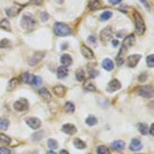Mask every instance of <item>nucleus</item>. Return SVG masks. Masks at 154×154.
Wrapping results in <instances>:
<instances>
[{
    "label": "nucleus",
    "mask_w": 154,
    "mask_h": 154,
    "mask_svg": "<svg viewBox=\"0 0 154 154\" xmlns=\"http://www.w3.org/2000/svg\"><path fill=\"white\" fill-rule=\"evenodd\" d=\"M84 89L88 91H95L96 86L91 82H85V84H84Z\"/></svg>",
    "instance_id": "39"
},
{
    "label": "nucleus",
    "mask_w": 154,
    "mask_h": 154,
    "mask_svg": "<svg viewBox=\"0 0 154 154\" xmlns=\"http://www.w3.org/2000/svg\"><path fill=\"white\" fill-rule=\"evenodd\" d=\"M48 148L51 149V150H56V149H58L59 147V144L58 142H57L56 140H54V139H49V140L48 141Z\"/></svg>",
    "instance_id": "29"
},
{
    "label": "nucleus",
    "mask_w": 154,
    "mask_h": 154,
    "mask_svg": "<svg viewBox=\"0 0 154 154\" xmlns=\"http://www.w3.org/2000/svg\"><path fill=\"white\" fill-rule=\"evenodd\" d=\"M134 20H135V26H136L137 34L142 35V34H144V32H145V30H146L145 22H144L142 16H141L139 12L136 11L135 14H134Z\"/></svg>",
    "instance_id": "3"
},
{
    "label": "nucleus",
    "mask_w": 154,
    "mask_h": 154,
    "mask_svg": "<svg viewBox=\"0 0 154 154\" xmlns=\"http://www.w3.org/2000/svg\"><path fill=\"white\" fill-rule=\"evenodd\" d=\"M44 56H45V53H44V51H36V53L32 56V58L29 60V64L31 66L37 65V64L44 58Z\"/></svg>",
    "instance_id": "9"
},
{
    "label": "nucleus",
    "mask_w": 154,
    "mask_h": 154,
    "mask_svg": "<svg viewBox=\"0 0 154 154\" xmlns=\"http://www.w3.org/2000/svg\"><path fill=\"white\" fill-rule=\"evenodd\" d=\"M21 11V7H18V6H14V7H11V8H6L5 9V12L8 17H16L19 12Z\"/></svg>",
    "instance_id": "22"
},
{
    "label": "nucleus",
    "mask_w": 154,
    "mask_h": 154,
    "mask_svg": "<svg viewBox=\"0 0 154 154\" xmlns=\"http://www.w3.org/2000/svg\"><path fill=\"white\" fill-rule=\"evenodd\" d=\"M135 36H134V34H130L128 36L125 37V42H123V46L126 48H131V46L134 45V43H135Z\"/></svg>",
    "instance_id": "20"
},
{
    "label": "nucleus",
    "mask_w": 154,
    "mask_h": 154,
    "mask_svg": "<svg viewBox=\"0 0 154 154\" xmlns=\"http://www.w3.org/2000/svg\"><path fill=\"white\" fill-rule=\"evenodd\" d=\"M61 63H62V65L65 66V67L72 65V58H71L70 54H62V57H61Z\"/></svg>",
    "instance_id": "19"
},
{
    "label": "nucleus",
    "mask_w": 154,
    "mask_h": 154,
    "mask_svg": "<svg viewBox=\"0 0 154 154\" xmlns=\"http://www.w3.org/2000/svg\"><path fill=\"white\" fill-rule=\"evenodd\" d=\"M112 45L114 48H116L117 45H119V41L118 40H112Z\"/></svg>",
    "instance_id": "48"
},
{
    "label": "nucleus",
    "mask_w": 154,
    "mask_h": 154,
    "mask_svg": "<svg viewBox=\"0 0 154 154\" xmlns=\"http://www.w3.org/2000/svg\"><path fill=\"white\" fill-rule=\"evenodd\" d=\"M141 58H142L141 54H131L126 59V65H128V67H130V68H134V67L138 65Z\"/></svg>",
    "instance_id": "7"
},
{
    "label": "nucleus",
    "mask_w": 154,
    "mask_h": 154,
    "mask_svg": "<svg viewBox=\"0 0 154 154\" xmlns=\"http://www.w3.org/2000/svg\"><path fill=\"white\" fill-rule=\"evenodd\" d=\"M138 128L140 131V133L142 134L143 136H146L148 134V126L146 123H139L138 125Z\"/></svg>",
    "instance_id": "30"
},
{
    "label": "nucleus",
    "mask_w": 154,
    "mask_h": 154,
    "mask_svg": "<svg viewBox=\"0 0 154 154\" xmlns=\"http://www.w3.org/2000/svg\"><path fill=\"white\" fill-rule=\"evenodd\" d=\"M68 73H69V70L65 66H60L58 68V70H57V75H58L60 79L65 78V77L68 75Z\"/></svg>",
    "instance_id": "16"
},
{
    "label": "nucleus",
    "mask_w": 154,
    "mask_h": 154,
    "mask_svg": "<svg viewBox=\"0 0 154 154\" xmlns=\"http://www.w3.org/2000/svg\"><path fill=\"white\" fill-rule=\"evenodd\" d=\"M125 54H126V48L125 46H121L120 49H119V53L117 54V58H116V62L119 66H121L125 61Z\"/></svg>",
    "instance_id": "12"
},
{
    "label": "nucleus",
    "mask_w": 154,
    "mask_h": 154,
    "mask_svg": "<svg viewBox=\"0 0 154 154\" xmlns=\"http://www.w3.org/2000/svg\"><path fill=\"white\" fill-rule=\"evenodd\" d=\"M54 93L56 94L58 97H64L65 96V94H66V88L65 86H63V85H56L54 88Z\"/></svg>",
    "instance_id": "21"
},
{
    "label": "nucleus",
    "mask_w": 154,
    "mask_h": 154,
    "mask_svg": "<svg viewBox=\"0 0 154 154\" xmlns=\"http://www.w3.org/2000/svg\"><path fill=\"white\" fill-rule=\"evenodd\" d=\"M102 67L107 71H112L114 69V63L110 59H105L102 62Z\"/></svg>",
    "instance_id": "18"
},
{
    "label": "nucleus",
    "mask_w": 154,
    "mask_h": 154,
    "mask_svg": "<svg viewBox=\"0 0 154 154\" xmlns=\"http://www.w3.org/2000/svg\"><path fill=\"white\" fill-rule=\"evenodd\" d=\"M88 74H89V77H91V78H95L97 75H99V71L96 70L95 68H93V70H91V68H88Z\"/></svg>",
    "instance_id": "42"
},
{
    "label": "nucleus",
    "mask_w": 154,
    "mask_h": 154,
    "mask_svg": "<svg viewBox=\"0 0 154 154\" xmlns=\"http://www.w3.org/2000/svg\"><path fill=\"white\" fill-rule=\"evenodd\" d=\"M101 7V2L100 1H91L88 3V8L91 9V11H97Z\"/></svg>",
    "instance_id": "28"
},
{
    "label": "nucleus",
    "mask_w": 154,
    "mask_h": 154,
    "mask_svg": "<svg viewBox=\"0 0 154 154\" xmlns=\"http://www.w3.org/2000/svg\"><path fill=\"white\" fill-rule=\"evenodd\" d=\"M49 19V14L46 11H42L40 12V20L41 22H48Z\"/></svg>",
    "instance_id": "41"
},
{
    "label": "nucleus",
    "mask_w": 154,
    "mask_h": 154,
    "mask_svg": "<svg viewBox=\"0 0 154 154\" xmlns=\"http://www.w3.org/2000/svg\"><path fill=\"white\" fill-rule=\"evenodd\" d=\"M60 154H69V152L67 150H64V149H63V150L60 151Z\"/></svg>",
    "instance_id": "50"
},
{
    "label": "nucleus",
    "mask_w": 154,
    "mask_h": 154,
    "mask_svg": "<svg viewBox=\"0 0 154 154\" xmlns=\"http://www.w3.org/2000/svg\"><path fill=\"white\" fill-rule=\"evenodd\" d=\"M111 17H112V12L107 11H104L103 14H101L100 19H101V21H107V20H109Z\"/></svg>",
    "instance_id": "37"
},
{
    "label": "nucleus",
    "mask_w": 154,
    "mask_h": 154,
    "mask_svg": "<svg viewBox=\"0 0 154 154\" xmlns=\"http://www.w3.org/2000/svg\"><path fill=\"white\" fill-rule=\"evenodd\" d=\"M73 145L75 146L76 149H79V150H82V149L86 148V144L85 142H83L80 139H74L73 141Z\"/></svg>",
    "instance_id": "24"
},
{
    "label": "nucleus",
    "mask_w": 154,
    "mask_h": 154,
    "mask_svg": "<svg viewBox=\"0 0 154 154\" xmlns=\"http://www.w3.org/2000/svg\"><path fill=\"white\" fill-rule=\"evenodd\" d=\"M146 79H147V74H146V73L141 74V76H139V81H141V82L146 81Z\"/></svg>",
    "instance_id": "45"
},
{
    "label": "nucleus",
    "mask_w": 154,
    "mask_h": 154,
    "mask_svg": "<svg viewBox=\"0 0 154 154\" xmlns=\"http://www.w3.org/2000/svg\"><path fill=\"white\" fill-rule=\"evenodd\" d=\"M34 80H35V75H32V74L28 73V72H25L22 74V81L26 84H32L33 85Z\"/></svg>",
    "instance_id": "13"
},
{
    "label": "nucleus",
    "mask_w": 154,
    "mask_h": 154,
    "mask_svg": "<svg viewBox=\"0 0 154 154\" xmlns=\"http://www.w3.org/2000/svg\"><path fill=\"white\" fill-rule=\"evenodd\" d=\"M75 75H76V79L78 81H83L84 80V71L82 70V69H78V70L76 71V73H75Z\"/></svg>",
    "instance_id": "35"
},
{
    "label": "nucleus",
    "mask_w": 154,
    "mask_h": 154,
    "mask_svg": "<svg viewBox=\"0 0 154 154\" xmlns=\"http://www.w3.org/2000/svg\"><path fill=\"white\" fill-rule=\"evenodd\" d=\"M9 125V121L5 118H0V130L5 131Z\"/></svg>",
    "instance_id": "33"
},
{
    "label": "nucleus",
    "mask_w": 154,
    "mask_h": 154,
    "mask_svg": "<svg viewBox=\"0 0 154 154\" xmlns=\"http://www.w3.org/2000/svg\"><path fill=\"white\" fill-rule=\"evenodd\" d=\"M18 83H19V79H17V78H14V79H11V81H9V84H8V88H7V89H11V91H12V89H14L18 86Z\"/></svg>",
    "instance_id": "36"
},
{
    "label": "nucleus",
    "mask_w": 154,
    "mask_h": 154,
    "mask_svg": "<svg viewBox=\"0 0 154 154\" xmlns=\"http://www.w3.org/2000/svg\"><path fill=\"white\" fill-rule=\"evenodd\" d=\"M121 2V0H109V3L113 4V5H116V4H119Z\"/></svg>",
    "instance_id": "47"
},
{
    "label": "nucleus",
    "mask_w": 154,
    "mask_h": 154,
    "mask_svg": "<svg viewBox=\"0 0 154 154\" xmlns=\"http://www.w3.org/2000/svg\"><path fill=\"white\" fill-rule=\"evenodd\" d=\"M62 131L67 134V135H74L77 133V128L72 123H66L62 126Z\"/></svg>",
    "instance_id": "11"
},
{
    "label": "nucleus",
    "mask_w": 154,
    "mask_h": 154,
    "mask_svg": "<svg viewBox=\"0 0 154 154\" xmlns=\"http://www.w3.org/2000/svg\"><path fill=\"white\" fill-rule=\"evenodd\" d=\"M39 95H40L41 98H43V100H46V101H51V91H48V88H42L39 89Z\"/></svg>",
    "instance_id": "17"
},
{
    "label": "nucleus",
    "mask_w": 154,
    "mask_h": 154,
    "mask_svg": "<svg viewBox=\"0 0 154 154\" xmlns=\"http://www.w3.org/2000/svg\"><path fill=\"white\" fill-rule=\"evenodd\" d=\"M36 25V20L34 16L30 12H26L23 14L21 20V26L24 30H32Z\"/></svg>",
    "instance_id": "1"
},
{
    "label": "nucleus",
    "mask_w": 154,
    "mask_h": 154,
    "mask_svg": "<svg viewBox=\"0 0 154 154\" xmlns=\"http://www.w3.org/2000/svg\"><path fill=\"white\" fill-rule=\"evenodd\" d=\"M0 154H11V151L6 147L0 148Z\"/></svg>",
    "instance_id": "43"
},
{
    "label": "nucleus",
    "mask_w": 154,
    "mask_h": 154,
    "mask_svg": "<svg viewBox=\"0 0 154 154\" xmlns=\"http://www.w3.org/2000/svg\"><path fill=\"white\" fill-rule=\"evenodd\" d=\"M85 123L89 126H93V125H96L98 123V119H97L95 116L93 115H89L88 118L85 119Z\"/></svg>",
    "instance_id": "27"
},
{
    "label": "nucleus",
    "mask_w": 154,
    "mask_h": 154,
    "mask_svg": "<svg viewBox=\"0 0 154 154\" xmlns=\"http://www.w3.org/2000/svg\"><path fill=\"white\" fill-rule=\"evenodd\" d=\"M137 93H138V95L144 97V98H152L153 88L152 86H149V85H142L137 88Z\"/></svg>",
    "instance_id": "4"
},
{
    "label": "nucleus",
    "mask_w": 154,
    "mask_h": 154,
    "mask_svg": "<svg viewBox=\"0 0 154 154\" xmlns=\"http://www.w3.org/2000/svg\"><path fill=\"white\" fill-rule=\"evenodd\" d=\"M9 143H11V138L4 134H0V145H8Z\"/></svg>",
    "instance_id": "26"
},
{
    "label": "nucleus",
    "mask_w": 154,
    "mask_h": 154,
    "mask_svg": "<svg viewBox=\"0 0 154 154\" xmlns=\"http://www.w3.org/2000/svg\"><path fill=\"white\" fill-rule=\"evenodd\" d=\"M54 33L58 36L61 37H65V36H69L72 34V30L68 25L64 24V23H60V22H57L54 26Z\"/></svg>",
    "instance_id": "2"
},
{
    "label": "nucleus",
    "mask_w": 154,
    "mask_h": 154,
    "mask_svg": "<svg viewBox=\"0 0 154 154\" xmlns=\"http://www.w3.org/2000/svg\"><path fill=\"white\" fill-rule=\"evenodd\" d=\"M154 54H151L150 56H148L147 57V65H148V67H150V68H153L154 67Z\"/></svg>",
    "instance_id": "40"
},
{
    "label": "nucleus",
    "mask_w": 154,
    "mask_h": 154,
    "mask_svg": "<svg viewBox=\"0 0 154 154\" xmlns=\"http://www.w3.org/2000/svg\"><path fill=\"white\" fill-rule=\"evenodd\" d=\"M11 46V41L8 39H2L0 40V48H7Z\"/></svg>",
    "instance_id": "38"
},
{
    "label": "nucleus",
    "mask_w": 154,
    "mask_h": 154,
    "mask_svg": "<svg viewBox=\"0 0 154 154\" xmlns=\"http://www.w3.org/2000/svg\"><path fill=\"white\" fill-rule=\"evenodd\" d=\"M64 110H65L67 113H73L74 111H75V106H74V104L71 103V102H67L65 104V106H64Z\"/></svg>",
    "instance_id": "25"
},
{
    "label": "nucleus",
    "mask_w": 154,
    "mask_h": 154,
    "mask_svg": "<svg viewBox=\"0 0 154 154\" xmlns=\"http://www.w3.org/2000/svg\"><path fill=\"white\" fill-rule=\"evenodd\" d=\"M113 35V31H112V28L111 27H106L105 29H103L101 31V34H100V38L102 41L104 42H107L111 39V37Z\"/></svg>",
    "instance_id": "8"
},
{
    "label": "nucleus",
    "mask_w": 154,
    "mask_h": 154,
    "mask_svg": "<svg viewBox=\"0 0 154 154\" xmlns=\"http://www.w3.org/2000/svg\"><path fill=\"white\" fill-rule=\"evenodd\" d=\"M44 136H45L44 131H37V133L33 134L31 138H32V140H34V141H40Z\"/></svg>",
    "instance_id": "31"
},
{
    "label": "nucleus",
    "mask_w": 154,
    "mask_h": 154,
    "mask_svg": "<svg viewBox=\"0 0 154 154\" xmlns=\"http://www.w3.org/2000/svg\"><path fill=\"white\" fill-rule=\"evenodd\" d=\"M14 108L16 109L19 112H24V111L28 110L29 108V102L26 100V99H20L17 102H14Z\"/></svg>",
    "instance_id": "5"
},
{
    "label": "nucleus",
    "mask_w": 154,
    "mask_h": 154,
    "mask_svg": "<svg viewBox=\"0 0 154 154\" xmlns=\"http://www.w3.org/2000/svg\"><path fill=\"white\" fill-rule=\"evenodd\" d=\"M81 54H82V56L84 57V58L88 59V60H93L94 57H95L94 51H91L89 48H88V46H85V45L81 46Z\"/></svg>",
    "instance_id": "14"
},
{
    "label": "nucleus",
    "mask_w": 154,
    "mask_h": 154,
    "mask_svg": "<svg viewBox=\"0 0 154 154\" xmlns=\"http://www.w3.org/2000/svg\"><path fill=\"white\" fill-rule=\"evenodd\" d=\"M46 154H56V152L53 151V150H49V151H48V153H46Z\"/></svg>",
    "instance_id": "51"
},
{
    "label": "nucleus",
    "mask_w": 154,
    "mask_h": 154,
    "mask_svg": "<svg viewBox=\"0 0 154 154\" xmlns=\"http://www.w3.org/2000/svg\"><path fill=\"white\" fill-rule=\"evenodd\" d=\"M121 88V84L120 82L117 80V79H113L109 82L108 86H107V91L108 93H114V91H118V89Z\"/></svg>",
    "instance_id": "10"
},
{
    "label": "nucleus",
    "mask_w": 154,
    "mask_h": 154,
    "mask_svg": "<svg viewBox=\"0 0 154 154\" xmlns=\"http://www.w3.org/2000/svg\"><path fill=\"white\" fill-rule=\"evenodd\" d=\"M111 147L114 150H117V151H121L123 148L125 147V143L123 142V141L121 140H117V141H114L112 143V145H111Z\"/></svg>",
    "instance_id": "23"
},
{
    "label": "nucleus",
    "mask_w": 154,
    "mask_h": 154,
    "mask_svg": "<svg viewBox=\"0 0 154 154\" xmlns=\"http://www.w3.org/2000/svg\"><path fill=\"white\" fill-rule=\"evenodd\" d=\"M41 81H42V79L40 78V77H39V76H35V80H34L33 85H34V86L40 85V84H41Z\"/></svg>",
    "instance_id": "44"
},
{
    "label": "nucleus",
    "mask_w": 154,
    "mask_h": 154,
    "mask_svg": "<svg viewBox=\"0 0 154 154\" xmlns=\"http://www.w3.org/2000/svg\"><path fill=\"white\" fill-rule=\"evenodd\" d=\"M97 153L98 154H110V150L106 146H99L97 148Z\"/></svg>",
    "instance_id": "34"
},
{
    "label": "nucleus",
    "mask_w": 154,
    "mask_h": 154,
    "mask_svg": "<svg viewBox=\"0 0 154 154\" xmlns=\"http://www.w3.org/2000/svg\"><path fill=\"white\" fill-rule=\"evenodd\" d=\"M0 27H1L3 30H6V31H11V23L7 19H4L1 21V24H0Z\"/></svg>",
    "instance_id": "32"
},
{
    "label": "nucleus",
    "mask_w": 154,
    "mask_h": 154,
    "mask_svg": "<svg viewBox=\"0 0 154 154\" xmlns=\"http://www.w3.org/2000/svg\"><path fill=\"white\" fill-rule=\"evenodd\" d=\"M150 134L153 136V134H154V125H151V128H150Z\"/></svg>",
    "instance_id": "49"
},
{
    "label": "nucleus",
    "mask_w": 154,
    "mask_h": 154,
    "mask_svg": "<svg viewBox=\"0 0 154 154\" xmlns=\"http://www.w3.org/2000/svg\"><path fill=\"white\" fill-rule=\"evenodd\" d=\"M25 121H26L27 125L33 130H38L41 126V120L37 117H28L25 119Z\"/></svg>",
    "instance_id": "6"
},
{
    "label": "nucleus",
    "mask_w": 154,
    "mask_h": 154,
    "mask_svg": "<svg viewBox=\"0 0 154 154\" xmlns=\"http://www.w3.org/2000/svg\"><path fill=\"white\" fill-rule=\"evenodd\" d=\"M88 42H91V43L96 44V37L95 36H89L88 38Z\"/></svg>",
    "instance_id": "46"
},
{
    "label": "nucleus",
    "mask_w": 154,
    "mask_h": 154,
    "mask_svg": "<svg viewBox=\"0 0 154 154\" xmlns=\"http://www.w3.org/2000/svg\"><path fill=\"white\" fill-rule=\"evenodd\" d=\"M143 148V145L139 139H133L130 145V150L131 151H139Z\"/></svg>",
    "instance_id": "15"
}]
</instances>
